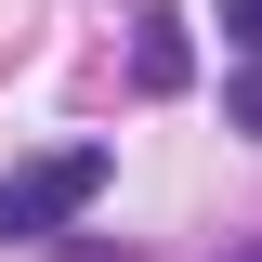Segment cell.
<instances>
[{
    "mask_svg": "<svg viewBox=\"0 0 262 262\" xmlns=\"http://www.w3.org/2000/svg\"><path fill=\"white\" fill-rule=\"evenodd\" d=\"M184 13H170V0H144V13H131V79H144V92H184Z\"/></svg>",
    "mask_w": 262,
    "mask_h": 262,
    "instance_id": "obj_2",
    "label": "cell"
},
{
    "mask_svg": "<svg viewBox=\"0 0 262 262\" xmlns=\"http://www.w3.org/2000/svg\"><path fill=\"white\" fill-rule=\"evenodd\" d=\"M105 196V144H53V158H27L13 184H0V249L13 236H53V223H79Z\"/></svg>",
    "mask_w": 262,
    "mask_h": 262,
    "instance_id": "obj_1",
    "label": "cell"
},
{
    "mask_svg": "<svg viewBox=\"0 0 262 262\" xmlns=\"http://www.w3.org/2000/svg\"><path fill=\"white\" fill-rule=\"evenodd\" d=\"M236 262H262V236H249V249H236Z\"/></svg>",
    "mask_w": 262,
    "mask_h": 262,
    "instance_id": "obj_5",
    "label": "cell"
},
{
    "mask_svg": "<svg viewBox=\"0 0 262 262\" xmlns=\"http://www.w3.org/2000/svg\"><path fill=\"white\" fill-rule=\"evenodd\" d=\"M236 131H262V66H249V79H236Z\"/></svg>",
    "mask_w": 262,
    "mask_h": 262,
    "instance_id": "obj_4",
    "label": "cell"
},
{
    "mask_svg": "<svg viewBox=\"0 0 262 262\" xmlns=\"http://www.w3.org/2000/svg\"><path fill=\"white\" fill-rule=\"evenodd\" d=\"M223 39H236V53L262 66V0H223Z\"/></svg>",
    "mask_w": 262,
    "mask_h": 262,
    "instance_id": "obj_3",
    "label": "cell"
}]
</instances>
